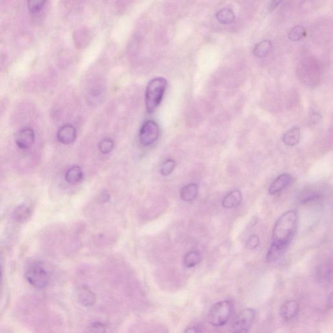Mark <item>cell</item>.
<instances>
[{
  "label": "cell",
  "mask_w": 333,
  "mask_h": 333,
  "mask_svg": "<svg viewBox=\"0 0 333 333\" xmlns=\"http://www.w3.org/2000/svg\"><path fill=\"white\" fill-rule=\"evenodd\" d=\"M298 219L295 210H289L283 213L278 219L273 228L272 243L288 247L295 235Z\"/></svg>",
  "instance_id": "1"
},
{
  "label": "cell",
  "mask_w": 333,
  "mask_h": 333,
  "mask_svg": "<svg viewBox=\"0 0 333 333\" xmlns=\"http://www.w3.org/2000/svg\"><path fill=\"white\" fill-rule=\"evenodd\" d=\"M167 86L164 78H156L149 82L146 89L145 103L149 113H153L159 107Z\"/></svg>",
  "instance_id": "3"
},
{
  "label": "cell",
  "mask_w": 333,
  "mask_h": 333,
  "mask_svg": "<svg viewBox=\"0 0 333 333\" xmlns=\"http://www.w3.org/2000/svg\"><path fill=\"white\" fill-rule=\"evenodd\" d=\"M31 213L30 206L26 204H20L14 210L12 218L17 224H24L30 218Z\"/></svg>",
  "instance_id": "11"
},
{
  "label": "cell",
  "mask_w": 333,
  "mask_h": 333,
  "mask_svg": "<svg viewBox=\"0 0 333 333\" xmlns=\"http://www.w3.org/2000/svg\"><path fill=\"white\" fill-rule=\"evenodd\" d=\"M332 293H330V295L328 296L327 299V305L329 308H332Z\"/></svg>",
  "instance_id": "32"
},
{
  "label": "cell",
  "mask_w": 333,
  "mask_h": 333,
  "mask_svg": "<svg viewBox=\"0 0 333 333\" xmlns=\"http://www.w3.org/2000/svg\"><path fill=\"white\" fill-rule=\"evenodd\" d=\"M77 133L76 128L71 125L62 126L57 132V137L62 144H70L77 139Z\"/></svg>",
  "instance_id": "8"
},
{
  "label": "cell",
  "mask_w": 333,
  "mask_h": 333,
  "mask_svg": "<svg viewBox=\"0 0 333 333\" xmlns=\"http://www.w3.org/2000/svg\"><path fill=\"white\" fill-rule=\"evenodd\" d=\"M233 303L229 300L215 303L211 308L208 321L214 327H221L226 324L234 312Z\"/></svg>",
  "instance_id": "4"
},
{
  "label": "cell",
  "mask_w": 333,
  "mask_h": 333,
  "mask_svg": "<svg viewBox=\"0 0 333 333\" xmlns=\"http://www.w3.org/2000/svg\"><path fill=\"white\" fill-rule=\"evenodd\" d=\"M306 34V29L304 27L302 26H295L289 32L288 38L290 40L296 42V41H300L301 39L305 38Z\"/></svg>",
  "instance_id": "21"
},
{
  "label": "cell",
  "mask_w": 333,
  "mask_h": 333,
  "mask_svg": "<svg viewBox=\"0 0 333 333\" xmlns=\"http://www.w3.org/2000/svg\"><path fill=\"white\" fill-rule=\"evenodd\" d=\"M90 330L91 332H105V327L102 323L95 322L91 325Z\"/></svg>",
  "instance_id": "27"
},
{
  "label": "cell",
  "mask_w": 333,
  "mask_h": 333,
  "mask_svg": "<svg viewBox=\"0 0 333 333\" xmlns=\"http://www.w3.org/2000/svg\"><path fill=\"white\" fill-rule=\"evenodd\" d=\"M175 167L176 162L173 160H167L161 167L160 173L163 176H168L173 173Z\"/></svg>",
  "instance_id": "24"
},
{
  "label": "cell",
  "mask_w": 333,
  "mask_h": 333,
  "mask_svg": "<svg viewBox=\"0 0 333 333\" xmlns=\"http://www.w3.org/2000/svg\"><path fill=\"white\" fill-rule=\"evenodd\" d=\"M26 281L34 288H47L52 281L51 272L42 260L32 258L27 262L24 268Z\"/></svg>",
  "instance_id": "2"
},
{
  "label": "cell",
  "mask_w": 333,
  "mask_h": 333,
  "mask_svg": "<svg viewBox=\"0 0 333 333\" xmlns=\"http://www.w3.org/2000/svg\"><path fill=\"white\" fill-rule=\"evenodd\" d=\"M300 130L298 127H293L287 131L282 137V141L286 145L293 146L298 144L300 140Z\"/></svg>",
  "instance_id": "17"
},
{
  "label": "cell",
  "mask_w": 333,
  "mask_h": 333,
  "mask_svg": "<svg viewBox=\"0 0 333 333\" xmlns=\"http://www.w3.org/2000/svg\"><path fill=\"white\" fill-rule=\"evenodd\" d=\"M242 201V193L240 191L234 190L224 197L223 199L222 205L225 208H234L240 205Z\"/></svg>",
  "instance_id": "12"
},
{
  "label": "cell",
  "mask_w": 333,
  "mask_h": 333,
  "mask_svg": "<svg viewBox=\"0 0 333 333\" xmlns=\"http://www.w3.org/2000/svg\"><path fill=\"white\" fill-rule=\"evenodd\" d=\"M272 49V43L270 41L265 40L256 44L254 46L253 53L254 56L263 58L270 54Z\"/></svg>",
  "instance_id": "18"
},
{
  "label": "cell",
  "mask_w": 333,
  "mask_h": 333,
  "mask_svg": "<svg viewBox=\"0 0 333 333\" xmlns=\"http://www.w3.org/2000/svg\"><path fill=\"white\" fill-rule=\"evenodd\" d=\"M114 147V142L112 139L105 138L102 139L98 144V149L100 153L107 155L111 153Z\"/></svg>",
  "instance_id": "22"
},
{
  "label": "cell",
  "mask_w": 333,
  "mask_h": 333,
  "mask_svg": "<svg viewBox=\"0 0 333 333\" xmlns=\"http://www.w3.org/2000/svg\"><path fill=\"white\" fill-rule=\"evenodd\" d=\"M2 282V270L1 265H0V293H1Z\"/></svg>",
  "instance_id": "33"
},
{
  "label": "cell",
  "mask_w": 333,
  "mask_h": 333,
  "mask_svg": "<svg viewBox=\"0 0 333 333\" xmlns=\"http://www.w3.org/2000/svg\"><path fill=\"white\" fill-rule=\"evenodd\" d=\"M284 0H272L269 6V11H273L283 2Z\"/></svg>",
  "instance_id": "28"
},
{
  "label": "cell",
  "mask_w": 333,
  "mask_h": 333,
  "mask_svg": "<svg viewBox=\"0 0 333 333\" xmlns=\"http://www.w3.org/2000/svg\"><path fill=\"white\" fill-rule=\"evenodd\" d=\"M321 119V116L319 114H314L311 117L312 123H316Z\"/></svg>",
  "instance_id": "30"
},
{
  "label": "cell",
  "mask_w": 333,
  "mask_h": 333,
  "mask_svg": "<svg viewBox=\"0 0 333 333\" xmlns=\"http://www.w3.org/2000/svg\"><path fill=\"white\" fill-rule=\"evenodd\" d=\"M47 0H27V8L31 13L39 12L44 8Z\"/></svg>",
  "instance_id": "23"
},
{
  "label": "cell",
  "mask_w": 333,
  "mask_h": 333,
  "mask_svg": "<svg viewBox=\"0 0 333 333\" xmlns=\"http://www.w3.org/2000/svg\"><path fill=\"white\" fill-rule=\"evenodd\" d=\"M287 247L272 243L266 256L268 263H273L279 261L285 252Z\"/></svg>",
  "instance_id": "15"
},
{
  "label": "cell",
  "mask_w": 333,
  "mask_h": 333,
  "mask_svg": "<svg viewBox=\"0 0 333 333\" xmlns=\"http://www.w3.org/2000/svg\"><path fill=\"white\" fill-rule=\"evenodd\" d=\"M78 299L80 303L85 307L93 306L96 302V296L95 293L92 292L88 288L82 286L78 293Z\"/></svg>",
  "instance_id": "14"
},
{
  "label": "cell",
  "mask_w": 333,
  "mask_h": 333,
  "mask_svg": "<svg viewBox=\"0 0 333 333\" xmlns=\"http://www.w3.org/2000/svg\"><path fill=\"white\" fill-rule=\"evenodd\" d=\"M160 127L155 121L144 122L139 131V138L144 146L151 145L159 138Z\"/></svg>",
  "instance_id": "6"
},
{
  "label": "cell",
  "mask_w": 333,
  "mask_h": 333,
  "mask_svg": "<svg viewBox=\"0 0 333 333\" xmlns=\"http://www.w3.org/2000/svg\"><path fill=\"white\" fill-rule=\"evenodd\" d=\"M299 304L295 300L287 301L279 310L280 316L284 320H290L298 315Z\"/></svg>",
  "instance_id": "10"
},
{
  "label": "cell",
  "mask_w": 333,
  "mask_h": 333,
  "mask_svg": "<svg viewBox=\"0 0 333 333\" xmlns=\"http://www.w3.org/2000/svg\"><path fill=\"white\" fill-rule=\"evenodd\" d=\"M256 311L254 309H245L238 314L232 323V329L234 332H246L249 331L255 319Z\"/></svg>",
  "instance_id": "5"
},
{
  "label": "cell",
  "mask_w": 333,
  "mask_h": 333,
  "mask_svg": "<svg viewBox=\"0 0 333 333\" xmlns=\"http://www.w3.org/2000/svg\"><path fill=\"white\" fill-rule=\"evenodd\" d=\"M320 199V194L315 191H309V192L304 193L302 197V203H308L310 202H313Z\"/></svg>",
  "instance_id": "25"
},
{
  "label": "cell",
  "mask_w": 333,
  "mask_h": 333,
  "mask_svg": "<svg viewBox=\"0 0 333 333\" xmlns=\"http://www.w3.org/2000/svg\"><path fill=\"white\" fill-rule=\"evenodd\" d=\"M260 244V239L258 236L252 235L250 236L249 240H247L246 243V247L249 250H254L258 247Z\"/></svg>",
  "instance_id": "26"
},
{
  "label": "cell",
  "mask_w": 333,
  "mask_h": 333,
  "mask_svg": "<svg viewBox=\"0 0 333 333\" xmlns=\"http://www.w3.org/2000/svg\"><path fill=\"white\" fill-rule=\"evenodd\" d=\"M292 176L289 174H282L278 176L270 185L268 192L270 195H276L285 189L292 182Z\"/></svg>",
  "instance_id": "9"
},
{
  "label": "cell",
  "mask_w": 333,
  "mask_h": 333,
  "mask_svg": "<svg viewBox=\"0 0 333 333\" xmlns=\"http://www.w3.org/2000/svg\"><path fill=\"white\" fill-rule=\"evenodd\" d=\"M216 18L222 24H231L235 20V14L229 8L222 9L217 13Z\"/></svg>",
  "instance_id": "19"
},
{
  "label": "cell",
  "mask_w": 333,
  "mask_h": 333,
  "mask_svg": "<svg viewBox=\"0 0 333 333\" xmlns=\"http://www.w3.org/2000/svg\"><path fill=\"white\" fill-rule=\"evenodd\" d=\"M201 261V255L198 251H192L186 254L183 263L186 267L194 268Z\"/></svg>",
  "instance_id": "20"
},
{
  "label": "cell",
  "mask_w": 333,
  "mask_h": 333,
  "mask_svg": "<svg viewBox=\"0 0 333 333\" xmlns=\"http://www.w3.org/2000/svg\"><path fill=\"white\" fill-rule=\"evenodd\" d=\"M199 193V186L197 183H190L182 188L180 193L181 199L183 201L191 202L197 198Z\"/></svg>",
  "instance_id": "16"
},
{
  "label": "cell",
  "mask_w": 333,
  "mask_h": 333,
  "mask_svg": "<svg viewBox=\"0 0 333 333\" xmlns=\"http://www.w3.org/2000/svg\"><path fill=\"white\" fill-rule=\"evenodd\" d=\"M83 178H84V173L81 167L78 165H75L68 169L65 176V180L70 184H77L81 182Z\"/></svg>",
  "instance_id": "13"
},
{
  "label": "cell",
  "mask_w": 333,
  "mask_h": 333,
  "mask_svg": "<svg viewBox=\"0 0 333 333\" xmlns=\"http://www.w3.org/2000/svg\"><path fill=\"white\" fill-rule=\"evenodd\" d=\"M35 141V134L31 128H24L15 135V143L18 148L27 150L31 148Z\"/></svg>",
  "instance_id": "7"
},
{
  "label": "cell",
  "mask_w": 333,
  "mask_h": 333,
  "mask_svg": "<svg viewBox=\"0 0 333 333\" xmlns=\"http://www.w3.org/2000/svg\"><path fill=\"white\" fill-rule=\"evenodd\" d=\"M199 330L198 329V328L196 327H190L188 328V329L186 330V332H199Z\"/></svg>",
  "instance_id": "31"
},
{
  "label": "cell",
  "mask_w": 333,
  "mask_h": 333,
  "mask_svg": "<svg viewBox=\"0 0 333 333\" xmlns=\"http://www.w3.org/2000/svg\"><path fill=\"white\" fill-rule=\"evenodd\" d=\"M110 198L109 195L107 192H102L100 195V201L102 202H107Z\"/></svg>",
  "instance_id": "29"
}]
</instances>
